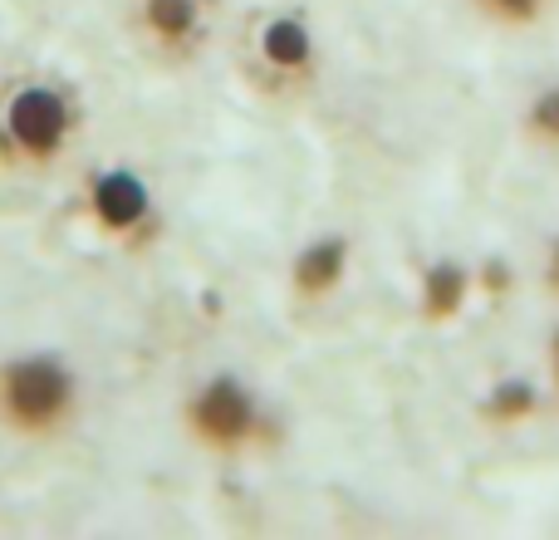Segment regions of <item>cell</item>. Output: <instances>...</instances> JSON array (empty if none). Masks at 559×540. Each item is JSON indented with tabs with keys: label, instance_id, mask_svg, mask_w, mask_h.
I'll use <instances>...</instances> for the list:
<instances>
[{
	"label": "cell",
	"instance_id": "1",
	"mask_svg": "<svg viewBox=\"0 0 559 540\" xmlns=\"http://www.w3.org/2000/svg\"><path fill=\"white\" fill-rule=\"evenodd\" d=\"M84 413V378L59 354H15L0 364V433L55 443Z\"/></svg>",
	"mask_w": 559,
	"mask_h": 540
},
{
	"label": "cell",
	"instance_id": "2",
	"mask_svg": "<svg viewBox=\"0 0 559 540\" xmlns=\"http://www.w3.org/2000/svg\"><path fill=\"white\" fill-rule=\"evenodd\" d=\"M74 128H79L74 98L59 84L29 79V84L10 89L5 104H0V153H5L10 163L49 167L64 157Z\"/></svg>",
	"mask_w": 559,
	"mask_h": 540
},
{
	"label": "cell",
	"instance_id": "3",
	"mask_svg": "<svg viewBox=\"0 0 559 540\" xmlns=\"http://www.w3.org/2000/svg\"><path fill=\"white\" fill-rule=\"evenodd\" d=\"M182 427L202 453L212 457H241L261 443V403L236 374H212L187 394L182 403Z\"/></svg>",
	"mask_w": 559,
	"mask_h": 540
},
{
	"label": "cell",
	"instance_id": "4",
	"mask_svg": "<svg viewBox=\"0 0 559 540\" xmlns=\"http://www.w3.org/2000/svg\"><path fill=\"white\" fill-rule=\"evenodd\" d=\"M84 216L104 236H114V242L143 236L147 226L157 222L153 187H147V177L133 173V167H104V173H94L84 187Z\"/></svg>",
	"mask_w": 559,
	"mask_h": 540
},
{
	"label": "cell",
	"instance_id": "5",
	"mask_svg": "<svg viewBox=\"0 0 559 540\" xmlns=\"http://www.w3.org/2000/svg\"><path fill=\"white\" fill-rule=\"evenodd\" d=\"M344 266H348V242H338V236L309 242L305 251L295 256V266H289V285H295L299 300H319L344 280Z\"/></svg>",
	"mask_w": 559,
	"mask_h": 540
},
{
	"label": "cell",
	"instance_id": "6",
	"mask_svg": "<svg viewBox=\"0 0 559 540\" xmlns=\"http://www.w3.org/2000/svg\"><path fill=\"white\" fill-rule=\"evenodd\" d=\"M261 59L280 74H299L314 64V35L299 15H275L261 25Z\"/></svg>",
	"mask_w": 559,
	"mask_h": 540
},
{
	"label": "cell",
	"instance_id": "7",
	"mask_svg": "<svg viewBox=\"0 0 559 540\" xmlns=\"http://www.w3.org/2000/svg\"><path fill=\"white\" fill-rule=\"evenodd\" d=\"M138 15H143V30L153 35V45L163 49H187L202 35V0H143Z\"/></svg>",
	"mask_w": 559,
	"mask_h": 540
},
{
	"label": "cell",
	"instance_id": "8",
	"mask_svg": "<svg viewBox=\"0 0 559 540\" xmlns=\"http://www.w3.org/2000/svg\"><path fill=\"white\" fill-rule=\"evenodd\" d=\"M462 295H466V275H462V266H432L427 270V285H423V305H427V315H452L456 305H462Z\"/></svg>",
	"mask_w": 559,
	"mask_h": 540
},
{
	"label": "cell",
	"instance_id": "9",
	"mask_svg": "<svg viewBox=\"0 0 559 540\" xmlns=\"http://www.w3.org/2000/svg\"><path fill=\"white\" fill-rule=\"evenodd\" d=\"M496 413H525V408H531V388H521V384H511V388H501V394H496Z\"/></svg>",
	"mask_w": 559,
	"mask_h": 540
},
{
	"label": "cell",
	"instance_id": "10",
	"mask_svg": "<svg viewBox=\"0 0 559 540\" xmlns=\"http://www.w3.org/2000/svg\"><path fill=\"white\" fill-rule=\"evenodd\" d=\"M535 128H540V133H550V138H559V94H545L540 104H535Z\"/></svg>",
	"mask_w": 559,
	"mask_h": 540
},
{
	"label": "cell",
	"instance_id": "11",
	"mask_svg": "<svg viewBox=\"0 0 559 540\" xmlns=\"http://www.w3.org/2000/svg\"><path fill=\"white\" fill-rule=\"evenodd\" d=\"M496 5H506V10H525L531 0H496Z\"/></svg>",
	"mask_w": 559,
	"mask_h": 540
},
{
	"label": "cell",
	"instance_id": "12",
	"mask_svg": "<svg viewBox=\"0 0 559 540\" xmlns=\"http://www.w3.org/2000/svg\"><path fill=\"white\" fill-rule=\"evenodd\" d=\"M555 280H559V251H555Z\"/></svg>",
	"mask_w": 559,
	"mask_h": 540
}]
</instances>
